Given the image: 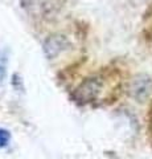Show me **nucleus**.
<instances>
[{
	"instance_id": "1",
	"label": "nucleus",
	"mask_w": 152,
	"mask_h": 159,
	"mask_svg": "<svg viewBox=\"0 0 152 159\" xmlns=\"http://www.w3.org/2000/svg\"><path fill=\"white\" fill-rule=\"evenodd\" d=\"M120 78L112 70H102L82 80L70 97L78 105L99 106L111 103L119 97Z\"/></svg>"
},
{
	"instance_id": "2",
	"label": "nucleus",
	"mask_w": 152,
	"mask_h": 159,
	"mask_svg": "<svg viewBox=\"0 0 152 159\" xmlns=\"http://www.w3.org/2000/svg\"><path fill=\"white\" fill-rule=\"evenodd\" d=\"M6 68H7V54L4 51H0V84H3L6 77Z\"/></svg>"
},
{
	"instance_id": "3",
	"label": "nucleus",
	"mask_w": 152,
	"mask_h": 159,
	"mask_svg": "<svg viewBox=\"0 0 152 159\" xmlns=\"http://www.w3.org/2000/svg\"><path fill=\"white\" fill-rule=\"evenodd\" d=\"M9 139H11V134L4 129H0V148L6 147L9 143Z\"/></svg>"
}]
</instances>
